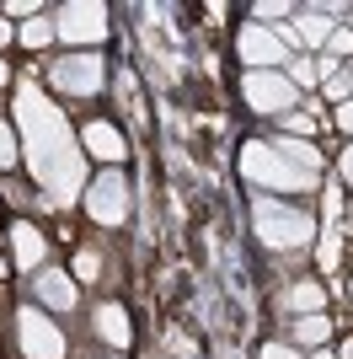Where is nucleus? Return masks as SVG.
<instances>
[{"label": "nucleus", "instance_id": "obj_9", "mask_svg": "<svg viewBox=\"0 0 353 359\" xmlns=\"http://www.w3.org/2000/svg\"><path fill=\"white\" fill-rule=\"evenodd\" d=\"M32 290H38V306H48V311H70L75 306V279L64 269H38Z\"/></svg>", "mask_w": 353, "mask_h": 359}, {"label": "nucleus", "instance_id": "obj_30", "mask_svg": "<svg viewBox=\"0 0 353 359\" xmlns=\"http://www.w3.org/2000/svg\"><path fill=\"white\" fill-rule=\"evenodd\" d=\"M6 75H11V65H6V60H0V86H6Z\"/></svg>", "mask_w": 353, "mask_h": 359}, {"label": "nucleus", "instance_id": "obj_25", "mask_svg": "<svg viewBox=\"0 0 353 359\" xmlns=\"http://www.w3.org/2000/svg\"><path fill=\"white\" fill-rule=\"evenodd\" d=\"M338 129H342V135H348V140H353V97H348V102H342V107H338Z\"/></svg>", "mask_w": 353, "mask_h": 359}, {"label": "nucleus", "instance_id": "obj_1", "mask_svg": "<svg viewBox=\"0 0 353 359\" xmlns=\"http://www.w3.org/2000/svg\"><path fill=\"white\" fill-rule=\"evenodd\" d=\"M241 177H247L251 188H263L268 198L273 194H310V188H316V172L294 166L273 140H247V145H241Z\"/></svg>", "mask_w": 353, "mask_h": 359}, {"label": "nucleus", "instance_id": "obj_28", "mask_svg": "<svg viewBox=\"0 0 353 359\" xmlns=\"http://www.w3.org/2000/svg\"><path fill=\"white\" fill-rule=\"evenodd\" d=\"M305 359H338V354H332V348H310Z\"/></svg>", "mask_w": 353, "mask_h": 359}, {"label": "nucleus", "instance_id": "obj_19", "mask_svg": "<svg viewBox=\"0 0 353 359\" xmlns=\"http://www.w3.org/2000/svg\"><path fill=\"white\" fill-rule=\"evenodd\" d=\"M294 11H300V6H289V0H257V6H251V22L268 27V22H284V16H294Z\"/></svg>", "mask_w": 353, "mask_h": 359}, {"label": "nucleus", "instance_id": "obj_18", "mask_svg": "<svg viewBox=\"0 0 353 359\" xmlns=\"http://www.w3.org/2000/svg\"><path fill=\"white\" fill-rule=\"evenodd\" d=\"M321 91H326V97H332V102H348V97H353V75H348V65H338V70H326L321 75Z\"/></svg>", "mask_w": 353, "mask_h": 359}, {"label": "nucleus", "instance_id": "obj_8", "mask_svg": "<svg viewBox=\"0 0 353 359\" xmlns=\"http://www.w3.org/2000/svg\"><path fill=\"white\" fill-rule=\"evenodd\" d=\"M86 215L97 225H123V215H129V182H123V172H113L107 166L102 177H91L86 188Z\"/></svg>", "mask_w": 353, "mask_h": 359}, {"label": "nucleus", "instance_id": "obj_24", "mask_svg": "<svg viewBox=\"0 0 353 359\" xmlns=\"http://www.w3.org/2000/svg\"><path fill=\"white\" fill-rule=\"evenodd\" d=\"M263 359H305L294 344H263Z\"/></svg>", "mask_w": 353, "mask_h": 359}, {"label": "nucleus", "instance_id": "obj_27", "mask_svg": "<svg viewBox=\"0 0 353 359\" xmlns=\"http://www.w3.org/2000/svg\"><path fill=\"white\" fill-rule=\"evenodd\" d=\"M6 43H16V27L6 22V16H0V48H6Z\"/></svg>", "mask_w": 353, "mask_h": 359}, {"label": "nucleus", "instance_id": "obj_4", "mask_svg": "<svg viewBox=\"0 0 353 359\" xmlns=\"http://www.w3.org/2000/svg\"><path fill=\"white\" fill-rule=\"evenodd\" d=\"M48 81H54V91H64V97H97V91L107 86V65L97 48H81V54H64V60L48 65Z\"/></svg>", "mask_w": 353, "mask_h": 359}, {"label": "nucleus", "instance_id": "obj_6", "mask_svg": "<svg viewBox=\"0 0 353 359\" xmlns=\"http://www.w3.org/2000/svg\"><path fill=\"white\" fill-rule=\"evenodd\" d=\"M16 338H22L27 359H64V332L48 322L43 306H22L16 311Z\"/></svg>", "mask_w": 353, "mask_h": 359}, {"label": "nucleus", "instance_id": "obj_31", "mask_svg": "<svg viewBox=\"0 0 353 359\" xmlns=\"http://www.w3.org/2000/svg\"><path fill=\"white\" fill-rule=\"evenodd\" d=\"M348 236H353V210H348Z\"/></svg>", "mask_w": 353, "mask_h": 359}, {"label": "nucleus", "instance_id": "obj_7", "mask_svg": "<svg viewBox=\"0 0 353 359\" xmlns=\"http://www.w3.org/2000/svg\"><path fill=\"white\" fill-rule=\"evenodd\" d=\"M235 54H241L247 70H284L289 65V48H284L279 27H257V22H247L235 32Z\"/></svg>", "mask_w": 353, "mask_h": 359}, {"label": "nucleus", "instance_id": "obj_2", "mask_svg": "<svg viewBox=\"0 0 353 359\" xmlns=\"http://www.w3.org/2000/svg\"><path fill=\"white\" fill-rule=\"evenodd\" d=\"M251 231L263 236V247H273V252H289V247H305V241L316 236V220H310L305 210L284 204V198L257 194V198H251Z\"/></svg>", "mask_w": 353, "mask_h": 359}, {"label": "nucleus", "instance_id": "obj_17", "mask_svg": "<svg viewBox=\"0 0 353 359\" xmlns=\"http://www.w3.org/2000/svg\"><path fill=\"white\" fill-rule=\"evenodd\" d=\"M294 81V91H310L316 81H321V60H310V54H300V60H289V70H284Z\"/></svg>", "mask_w": 353, "mask_h": 359}, {"label": "nucleus", "instance_id": "obj_16", "mask_svg": "<svg viewBox=\"0 0 353 359\" xmlns=\"http://www.w3.org/2000/svg\"><path fill=\"white\" fill-rule=\"evenodd\" d=\"M289 306H294V311H300V316H316V311H321V306H326V290L316 285V279H300V285L289 290Z\"/></svg>", "mask_w": 353, "mask_h": 359}, {"label": "nucleus", "instance_id": "obj_11", "mask_svg": "<svg viewBox=\"0 0 353 359\" xmlns=\"http://www.w3.org/2000/svg\"><path fill=\"white\" fill-rule=\"evenodd\" d=\"M97 338H102V344H113V348H129V344H134L129 311H123V306H113V300H107L102 311H97Z\"/></svg>", "mask_w": 353, "mask_h": 359}, {"label": "nucleus", "instance_id": "obj_33", "mask_svg": "<svg viewBox=\"0 0 353 359\" xmlns=\"http://www.w3.org/2000/svg\"><path fill=\"white\" fill-rule=\"evenodd\" d=\"M348 295H353V279H348Z\"/></svg>", "mask_w": 353, "mask_h": 359}, {"label": "nucleus", "instance_id": "obj_10", "mask_svg": "<svg viewBox=\"0 0 353 359\" xmlns=\"http://www.w3.org/2000/svg\"><path fill=\"white\" fill-rule=\"evenodd\" d=\"M81 145L91 150V156H97V161H123V156H129V150H123V135H118L113 123H102V118H91L86 129H81Z\"/></svg>", "mask_w": 353, "mask_h": 359}, {"label": "nucleus", "instance_id": "obj_13", "mask_svg": "<svg viewBox=\"0 0 353 359\" xmlns=\"http://www.w3.org/2000/svg\"><path fill=\"white\" fill-rule=\"evenodd\" d=\"M54 38H59V27H54V11L32 16L27 27H16V43H22V48H48Z\"/></svg>", "mask_w": 353, "mask_h": 359}, {"label": "nucleus", "instance_id": "obj_32", "mask_svg": "<svg viewBox=\"0 0 353 359\" xmlns=\"http://www.w3.org/2000/svg\"><path fill=\"white\" fill-rule=\"evenodd\" d=\"M348 32H353V11H348Z\"/></svg>", "mask_w": 353, "mask_h": 359}, {"label": "nucleus", "instance_id": "obj_12", "mask_svg": "<svg viewBox=\"0 0 353 359\" xmlns=\"http://www.w3.org/2000/svg\"><path fill=\"white\" fill-rule=\"evenodd\" d=\"M11 247H16V263H22V269H38V263H43V252H48V236L43 231H38V225H11Z\"/></svg>", "mask_w": 353, "mask_h": 359}, {"label": "nucleus", "instance_id": "obj_20", "mask_svg": "<svg viewBox=\"0 0 353 359\" xmlns=\"http://www.w3.org/2000/svg\"><path fill=\"white\" fill-rule=\"evenodd\" d=\"M321 60H332V65L348 60V65H353V32H348V27H332V38H326V48H321Z\"/></svg>", "mask_w": 353, "mask_h": 359}, {"label": "nucleus", "instance_id": "obj_34", "mask_svg": "<svg viewBox=\"0 0 353 359\" xmlns=\"http://www.w3.org/2000/svg\"><path fill=\"white\" fill-rule=\"evenodd\" d=\"M348 75H353V65H348Z\"/></svg>", "mask_w": 353, "mask_h": 359}, {"label": "nucleus", "instance_id": "obj_15", "mask_svg": "<svg viewBox=\"0 0 353 359\" xmlns=\"http://www.w3.org/2000/svg\"><path fill=\"white\" fill-rule=\"evenodd\" d=\"M326 338H332V322H326L321 311H316V316H300V322H294V344H305V348H326Z\"/></svg>", "mask_w": 353, "mask_h": 359}, {"label": "nucleus", "instance_id": "obj_23", "mask_svg": "<svg viewBox=\"0 0 353 359\" xmlns=\"http://www.w3.org/2000/svg\"><path fill=\"white\" fill-rule=\"evenodd\" d=\"M0 16H22V22H32V16H43V6H38V0H6Z\"/></svg>", "mask_w": 353, "mask_h": 359}, {"label": "nucleus", "instance_id": "obj_21", "mask_svg": "<svg viewBox=\"0 0 353 359\" xmlns=\"http://www.w3.org/2000/svg\"><path fill=\"white\" fill-rule=\"evenodd\" d=\"M16 150H22V145H16V129L0 118V172H11V166H16Z\"/></svg>", "mask_w": 353, "mask_h": 359}, {"label": "nucleus", "instance_id": "obj_3", "mask_svg": "<svg viewBox=\"0 0 353 359\" xmlns=\"http://www.w3.org/2000/svg\"><path fill=\"white\" fill-rule=\"evenodd\" d=\"M241 97H247V107L263 113V118H284V113H294V102H300V91H294V81L284 70H247L241 75Z\"/></svg>", "mask_w": 353, "mask_h": 359}, {"label": "nucleus", "instance_id": "obj_14", "mask_svg": "<svg viewBox=\"0 0 353 359\" xmlns=\"http://www.w3.org/2000/svg\"><path fill=\"white\" fill-rule=\"evenodd\" d=\"M273 145H279L294 166H305V172H316V177H321V166H326V161H321V150L310 145V140H289V135H284V140H273Z\"/></svg>", "mask_w": 353, "mask_h": 359}, {"label": "nucleus", "instance_id": "obj_29", "mask_svg": "<svg viewBox=\"0 0 353 359\" xmlns=\"http://www.w3.org/2000/svg\"><path fill=\"white\" fill-rule=\"evenodd\" d=\"M338 359H353V338H348V344H342V348H338Z\"/></svg>", "mask_w": 353, "mask_h": 359}, {"label": "nucleus", "instance_id": "obj_22", "mask_svg": "<svg viewBox=\"0 0 353 359\" xmlns=\"http://www.w3.org/2000/svg\"><path fill=\"white\" fill-rule=\"evenodd\" d=\"M97 273H102V257L91 252V247H86V252H75V279H86V285H97Z\"/></svg>", "mask_w": 353, "mask_h": 359}, {"label": "nucleus", "instance_id": "obj_5", "mask_svg": "<svg viewBox=\"0 0 353 359\" xmlns=\"http://www.w3.org/2000/svg\"><path fill=\"white\" fill-rule=\"evenodd\" d=\"M54 27L64 43H75V54L81 48H97L107 38V6H91V0H64V6H54Z\"/></svg>", "mask_w": 353, "mask_h": 359}, {"label": "nucleus", "instance_id": "obj_26", "mask_svg": "<svg viewBox=\"0 0 353 359\" xmlns=\"http://www.w3.org/2000/svg\"><path fill=\"white\" fill-rule=\"evenodd\" d=\"M338 166H342V182H348V188H353V145L342 150V161H338Z\"/></svg>", "mask_w": 353, "mask_h": 359}]
</instances>
